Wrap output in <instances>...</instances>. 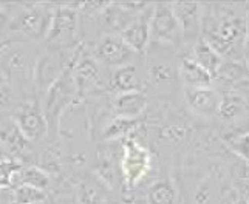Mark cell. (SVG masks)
Instances as JSON below:
<instances>
[{"label": "cell", "instance_id": "obj_1", "mask_svg": "<svg viewBox=\"0 0 249 204\" xmlns=\"http://www.w3.org/2000/svg\"><path fill=\"white\" fill-rule=\"evenodd\" d=\"M249 13L235 3L203 5L201 39L223 59H243Z\"/></svg>", "mask_w": 249, "mask_h": 204}, {"label": "cell", "instance_id": "obj_2", "mask_svg": "<svg viewBox=\"0 0 249 204\" xmlns=\"http://www.w3.org/2000/svg\"><path fill=\"white\" fill-rule=\"evenodd\" d=\"M78 37V6L59 5L50 17V25L45 34L50 48L61 50L76 44Z\"/></svg>", "mask_w": 249, "mask_h": 204}, {"label": "cell", "instance_id": "obj_3", "mask_svg": "<svg viewBox=\"0 0 249 204\" xmlns=\"http://www.w3.org/2000/svg\"><path fill=\"white\" fill-rule=\"evenodd\" d=\"M78 85L74 82L71 68H65V71L59 76V78L50 84L47 98H45V107H44V115L48 121H57L59 116L65 112L67 107L76 101V95H78Z\"/></svg>", "mask_w": 249, "mask_h": 204}, {"label": "cell", "instance_id": "obj_4", "mask_svg": "<svg viewBox=\"0 0 249 204\" xmlns=\"http://www.w3.org/2000/svg\"><path fill=\"white\" fill-rule=\"evenodd\" d=\"M152 166V155L140 141L132 136L127 138L121 158V170L127 187H135L142 178L147 175Z\"/></svg>", "mask_w": 249, "mask_h": 204}, {"label": "cell", "instance_id": "obj_5", "mask_svg": "<svg viewBox=\"0 0 249 204\" xmlns=\"http://www.w3.org/2000/svg\"><path fill=\"white\" fill-rule=\"evenodd\" d=\"M150 31H152V39L161 42V44L175 45L183 39L181 28H179L170 3L153 5Z\"/></svg>", "mask_w": 249, "mask_h": 204}, {"label": "cell", "instance_id": "obj_6", "mask_svg": "<svg viewBox=\"0 0 249 204\" xmlns=\"http://www.w3.org/2000/svg\"><path fill=\"white\" fill-rule=\"evenodd\" d=\"M135 54V51L123 40L121 34L104 36L94 48V56L99 62L116 68L128 65Z\"/></svg>", "mask_w": 249, "mask_h": 204}, {"label": "cell", "instance_id": "obj_7", "mask_svg": "<svg viewBox=\"0 0 249 204\" xmlns=\"http://www.w3.org/2000/svg\"><path fill=\"white\" fill-rule=\"evenodd\" d=\"M152 14H153V5H147L121 31L123 40L135 51L136 54L145 53V50H147V47L150 44V39H152V31H150Z\"/></svg>", "mask_w": 249, "mask_h": 204}, {"label": "cell", "instance_id": "obj_8", "mask_svg": "<svg viewBox=\"0 0 249 204\" xmlns=\"http://www.w3.org/2000/svg\"><path fill=\"white\" fill-rule=\"evenodd\" d=\"M170 6L181 28L183 39L194 42L201 39L203 5L196 2H174Z\"/></svg>", "mask_w": 249, "mask_h": 204}, {"label": "cell", "instance_id": "obj_9", "mask_svg": "<svg viewBox=\"0 0 249 204\" xmlns=\"http://www.w3.org/2000/svg\"><path fill=\"white\" fill-rule=\"evenodd\" d=\"M20 132L25 135L28 141H39L48 132V122L44 112L31 102V104L23 105L14 116Z\"/></svg>", "mask_w": 249, "mask_h": 204}, {"label": "cell", "instance_id": "obj_10", "mask_svg": "<svg viewBox=\"0 0 249 204\" xmlns=\"http://www.w3.org/2000/svg\"><path fill=\"white\" fill-rule=\"evenodd\" d=\"M51 14H47L44 8L39 5H30L25 6L23 10L17 14L14 20V28L22 31L23 34L31 37H39L42 34H47L48 25H50Z\"/></svg>", "mask_w": 249, "mask_h": 204}, {"label": "cell", "instance_id": "obj_11", "mask_svg": "<svg viewBox=\"0 0 249 204\" xmlns=\"http://www.w3.org/2000/svg\"><path fill=\"white\" fill-rule=\"evenodd\" d=\"M184 101L187 107L201 116H213L218 112L220 95L215 88L211 87H198V88H186Z\"/></svg>", "mask_w": 249, "mask_h": 204}, {"label": "cell", "instance_id": "obj_12", "mask_svg": "<svg viewBox=\"0 0 249 204\" xmlns=\"http://www.w3.org/2000/svg\"><path fill=\"white\" fill-rule=\"evenodd\" d=\"M213 81H217L226 90H235L238 85L249 82V68L243 59H225L217 74L213 76Z\"/></svg>", "mask_w": 249, "mask_h": 204}, {"label": "cell", "instance_id": "obj_13", "mask_svg": "<svg viewBox=\"0 0 249 204\" xmlns=\"http://www.w3.org/2000/svg\"><path fill=\"white\" fill-rule=\"evenodd\" d=\"M0 146L11 153H22L30 146V141L11 116H0Z\"/></svg>", "mask_w": 249, "mask_h": 204}, {"label": "cell", "instance_id": "obj_14", "mask_svg": "<svg viewBox=\"0 0 249 204\" xmlns=\"http://www.w3.org/2000/svg\"><path fill=\"white\" fill-rule=\"evenodd\" d=\"M178 76L186 88H198V87H211L213 78L204 70L201 65L196 64L191 56L181 59L178 68Z\"/></svg>", "mask_w": 249, "mask_h": 204}, {"label": "cell", "instance_id": "obj_15", "mask_svg": "<svg viewBox=\"0 0 249 204\" xmlns=\"http://www.w3.org/2000/svg\"><path fill=\"white\" fill-rule=\"evenodd\" d=\"M71 73L79 91L91 88L99 82V68L91 57L76 59L71 64Z\"/></svg>", "mask_w": 249, "mask_h": 204}, {"label": "cell", "instance_id": "obj_16", "mask_svg": "<svg viewBox=\"0 0 249 204\" xmlns=\"http://www.w3.org/2000/svg\"><path fill=\"white\" fill-rule=\"evenodd\" d=\"M145 108H147V98L141 91L119 93L115 99V110L118 116L138 119V116L145 112Z\"/></svg>", "mask_w": 249, "mask_h": 204}, {"label": "cell", "instance_id": "obj_17", "mask_svg": "<svg viewBox=\"0 0 249 204\" xmlns=\"http://www.w3.org/2000/svg\"><path fill=\"white\" fill-rule=\"evenodd\" d=\"M248 107V99L243 96V93L237 90H225L220 96V105L217 115L223 121H232L237 116L242 115Z\"/></svg>", "mask_w": 249, "mask_h": 204}, {"label": "cell", "instance_id": "obj_18", "mask_svg": "<svg viewBox=\"0 0 249 204\" xmlns=\"http://www.w3.org/2000/svg\"><path fill=\"white\" fill-rule=\"evenodd\" d=\"M191 57L198 65H201L204 70L212 76V78L217 74L218 68L221 67L223 61H225V59H223L209 44H206L203 39H198L194 44Z\"/></svg>", "mask_w": 249, "mask_h": 204}, {"label": "cell", "instance_id": "obj_19", "mask_svg": "<svg viewBox=\"0 0 249 204\" xmlns=\"http://www.w3.org/2000/svg\"><path fill=\"white\" fill-rule=\"evenodd\" d=\"M111 87L119 93L141 91V79L140 71L133 64L116 68V71L111 76Z\"/></svg>", "mask_w": 249, "mask_h": 204}, {"label": "cell", "instance_id": "obj_20", "mask_svg": "<svg viewBox=\"0 0 249 204\" xmlns=\"http://www.w3.org/2000/svg\"><path fill=\"white\" fill-rule=\"evenodd\" d=\"M140 121L133 118H124V116H116L111 121L106 130L102 132V136L106 139H119V138H130L135 130H138Z\"/></svg>", "mask_w": 249, "mask_h": 204}, {"label": "cell", "instance_id": "obj_21", "mask_svg": "<svg viewBox=\"0 0 249 204\" xmlns=\"http://www.w3.org/2000/svg\"><path fill=\"white\" fill-rule=\"evenodd\" d=\"M177 190L172 183L166 180H160L153 183L147 192L149 204H175Z\"/></svg>", "mask_w": 249, "mask_h": 204}, {"label": "cell", "instance_id": "obj_22", "mask_svg": "<svg viewBox=\"0 0 249 204\" xmlns=\"http://www.w3.org/2000/svg\"><path fill=\"white\" fill-rule=\"evenodd\" d=\"M47 198L45 190L36 189L31 186L13 187V204H36Z\"/></svg>", "mask_w": 249, "mask_h": 204}, {"label": "cell", "instance_id": "obj_23", "mask_svg": "<svg viewBox=\"0 0 249 204\" xmlns=\"http://www.w3.org/2000/svg\"><path fill=\"white\" fill-rule=\"evenodd\" d=\"M175 79V70L174 67L166 62L153 64L149 68V81L153 85H164Z\"/></svg>", "mask_w": 249, "mask_h": 204}, {"label": "cell", "instance_id": "obj_24", "mask_svg": "<svg viewBox=\"0 0 249 204\" xmlns=\"http://www.w3.org/2000/svg\"><path fill=\"white\" fill-rule=\"evenodd\" d=\"M189 136V127L186 124H174L167 125L166 129H162L160 133V139L162 142H179L186 139Z\"/></svg>", "mask_w": 249, "mask_h": 204}, {"label": "cell", "instance_id": "obj_25", "mask_svg": "<svg viewBox=\"0 0 249 204\" xmlns=\"http://www.w3.org/2000/svg\"><path fill=\"white\" fill-rule=\"evenodd\" d=\"M78 200L81 204H101L102 195L94 186L82 183L78 187Z\"/></svg>", "mask_w": 249, "mask_h": 204}, {"label": "cell", "instance_id": "obj_26", "mask_svg": "<svg viewBox=\"0 0 249 204\" xmlns=\"http://www.w3.org/2000/svg\"><path fill=\"white\" fill-rule=\"evenodd\" d=\"M229 144L240 156L249 159V130L240 132L234 136H229Z\"/></svg>", "mask_w": 249, "mask_h": 204}, {"label": "cell", "instance_id": "obj_27", "mask_svg": "<svg viewBox=\"0 0 249 204\" xmlns=\"http://www.w3.org/2000/svg\"><path fill=\"white\" fill-rule=\"evenodd\" d=\"M13 99V91L11 85L8 82V78L5 74L0 73V110H6L11 105Z\"/></svg>", "mask_w": 249, "mask_h": 204}, {"label": "cell", "instance_id": "obj_28", "mask_svg": "<svg viewBox=\"0 0 249 204\" xmlns=\"http://www.w3.org/2000/svg\"><path fill=\"white\" fill-rule=\"evenodd\" d=\"M243 61L249 68V25H248V34H246V40H245V47H243Z\"/></svg>", "mask_w": 249, "mask_h": 204}, {"label": "cell", "instance_id": "obj_29", "mask_svg": "<svg viewBox=\"0 0 249 204\" xmlns=\"http://www.w3.org/2000/svg\"><path fill=\"white\" fill-rule=\"evenodd\" d=\"M8 23H10V17H8V14L3 8L0 6V31H2L5 27H8Z\"/></svg>", "mask_w": 249, "mask_h": 204}, {"label": "cell", "instance_id": "obj_30", "mask_svg": "<svg viewBox=\"0 0 249 204\" xmlns=\"http://www.w3.org/2000/svg\"><path fill=\"white\" fill-rule=\"evenodd\" d=\"M8 51H10V42L2 40L0 42V61H3V57L6 56Z\"/></svg>", "mask_w": 249, "mask_h": 204}, {"label": "cell", "instance_id": "obj_31", "mask_svg": "<svg viewBox=\"0 0 249 204\" xmlns=\"http://www.w3.org/2000/svg\"><path fill=\"white\" fill-rule=\"evenodd\" d=\"M8 156H6V153H5V149L0 146V161H6Z\"/></svg>", "mask_w": 249, "mask_h": 204}, {"label": "cell", "instance_id": "obj_32", "mask_svg": "<svg viewBox=\"0 0 249 204\" xmlns=\"http://www.w3.org/2000/svg\"><path fill=\"white\" fill-rule=\"evenodd\" d=\"M235 204H249V201H246V200H242V201H237Z\"/></svg>", "mask_w": 249, "mask_h": 204}]
</instances>
